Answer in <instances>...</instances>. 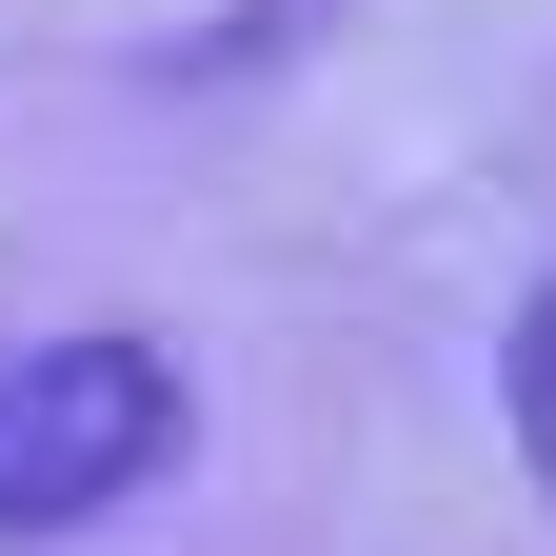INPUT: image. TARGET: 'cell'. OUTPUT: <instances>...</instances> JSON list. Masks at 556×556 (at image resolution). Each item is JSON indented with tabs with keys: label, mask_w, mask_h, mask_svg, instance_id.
<instances>
[{
	"label": "cell",
	"mask_w": 556,
	"mask_h": 556,
	"mask_svg": "<svg viewBox=\"0 0 556 556\" xmlns=\"http://www.w3.org/2000/svg\"><path fill=\"white\" fill-rule=\"evenodd\" d=\"M199 378L160 338H40V358H0V536H80L100 497L179 457Z\"/></svg>",
	"instance_id": "6da1fadb"
},
{
	"label": "cell",
	"mask_w": 556,
	"mask_h": 556,
	"mask_svg": "<svg viewBox=\"0 0 556 556\" xmlns=\"http://www.w3.org/2000/svg\"><path fill=\"white\" fill-rule=\"evenodd\" d=\"M497 397H517V457H536V497H556V278H536L517 338H497Z\"/></svg>",
	"instance_id": "7a4b0ae2"
}]
</instances>
